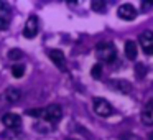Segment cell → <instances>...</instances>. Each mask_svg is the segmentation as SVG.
<instances>
[{
  "instance_id": "d6986e66",
  "label": "cell",
  "mask_w": 153,
  "mask_h": 140,
  "mask_svg": "<svg viewBox=\"0 0 153 140\" xmlns=\"http://www.w3.org/2000/svg\"><path fill=\"white\" fill-rule=\"evenodd\" d=\"M68 140H76V139H68Z\"/></svg>"
},
{
  "instance_id": "6da1fadb",
  "label": "cell",
  "mask_w": 153,
  "mask_h": 140,
  "mask_svg": "<svg viewBox=\"0 0 153 140\" xmlns=\"http://www.w3.org/2000/svg\"><path fill=\"white\" fill-rule=\"evenodd\" d=\"M30 115H35L38 119H43L46 122H50L51 125H56L58 122L63 117V109H61L58 104H51V106H46L45 109H38V110H28Z\"/></svg>"
},
{
  "instance_id": "e0dca14e",
  "label": "cell",
  "mask_w": 153,
  "mask_h": 140,
  "mask_svg": "<svg viewBox=\"0 0 153 140\" xmlns=\"http://www.w3.org/2000/svg\"><path fill=\"white\" fill-rule=\"evenodd\" d=\"M91 74H92L94 77H100V74H102V66H100V64H96V66L92 68V71H91Z\"/></svg>"
},
{
  "instance_id": "9c48e42d",
  "label": "cell",
  "mask_w": 153,
  "mask_h": 140,
  "mask_svg": "<svg viewBox=\"0 0 153 140\" xmlns=\"http://www.w3.org/2000/svg\"><path fill=\"white\" fill-rule=\"evenodd\" d=\"M2 124H4L7 129H20L22 127V117L18 115V114L7 112L2 117Z\"/></svg>"
},
{
  "instance_id": "8fae6325",
  "label": "cell",
  "mask_w": 153,
  "mask_h": 140,
  "mask_svg": "<svg viewBox=\"0 0 153 140\" xmlns=\"http://www.w3.org/2000/svg\"><path fill=\"white\" fill-rule=\"evenodd\" d=\"M110 86H112L114 89H117L119 92H122V94H128L130 91H132V84L127 83L125 79H114L112 83H110Z\"/></svg>"
},
{
  "instance_id": "4fadbf2b",
  "label": "cell",
  "mask_w": 153,
  "mask_h": 140,
  "mask_svg": "<svg viewBox=\"0 0 153 140\" xmlns=\"http://www.w3.org/2000/svg\"><path fill=\"white\" fill-rule=\"evenodd\" d=\"M20 97H22L20 91L15 89V87H8V89L5 91V99H7V102H10V104L18 102V101H20Z\"/></svg>"
},
{
  "instance_id": "9a60e30c",
  "label": "cell",
  "mask_w": 153,
  "mask_h": 140,
  "mask_svg": "<svg viewBox=\"0 0 153 140\" xmlns=\"http://www.w3.org/2000/svg\"><path fill=\"white\" fill-rule=\"evenodd\" d=\"M8 58L10 60H20V58H23V53H22V50H10L8 51Z\"/></svg>"
},
{
  "instance_id": "8992f818",
  "label": "cell",
  "mask_w": 153,
  "mask_h": 140,
  "mask_svg": "<svg viewBox=\"0 0 153 140\" xmlns=\"http://www.w3.org/2000/svg\"><path fill=\"white\" fill-rule=\"evenodd\" d=\"M12 22V10L5 2L0 0V30H7Z\"/></svg>"
},
{
  "instance_id": "ac0fdd59",
  "label": "cell",
  "mask_w": 153,
  "mask_h": 140,
  "mask_svg": "<svg viewBox=\"0 0 153 140\" xmlns=\"http://www.w3.org/2000/svg\"><path fill=\"white\" fill-rule=\"evenodd\" d=\"M120 140H140V139L135 135V133L127 132V133H122V135H120Z\"/></svg>"
},
{
  "instance_id": "7a4b0ae2",
  "label": "cell",
  "mask_w": 153,
  "mask_h": 140,
  "mask_svg": "<svg viewBox=\"0 0 153 140\" xmlns=\"http://www.w3.org/2000/svg\"><path fill=\"white\" fill-rule=\"evenodd\" d=\"M96 54L102 63H114L117 60V48L112 41H100L96 46Z\"/></svg>"
},
{
  "instance_id": "277c9868",
  "label": "cell",
  "mask_w": 153,
  "mask_h": 140,
  "mask_svg": "<svg viewBox=\"0 0 153 140\" xmlns=\"http://www.w3.org/2000/svg\"><path fill=\"white\" fill-rule=\"evenodd\" d=\"M38 30H40V22H38V17L31 15V17L27 20V23H25L23 36L25 38H35L38 35Z\"/></svg>"
},
{
  "instance_id": "3957f363",
  "label": "cell",
  "mask_w": 153,
  "mask_h": 140,
  "mask_svg": "<svg viewBox=\"0 0 153 140\" xmlns=\"http://www.w3.org/2000/svg\"><path fill=\"white\" fill-rule=\"evenodd\" d=\"M92 109L99 117H109V115H112V112H114L110 102L107 99H104V97H94L92 99Z\"/></svg>"
},
{
  "instance_id": "5bb4252c",
  "label": "cell",
  "mask_w": 153,
  "mask_h": 140,
  "mask_svg": "<svg viewBox=\"0 0 153 140\" xmlns=\"http://www.w3.org/2000/svg\"><path fill=\"white\" fill-rule=\"evenodd\" d=\"M12 74H13L15 77H22L25 74V66H22V64H15V66L12 68Z\"/></svg>"
},
{
  "instance_id": "ba28073f",
  "label": "cell",
  "mask_w": 153,
  "mask_h": 140,
  "mask_svg": "<svg viewBox=\"0 0 153 140\" xmlns=\"http://www.w3.org/2000/svg\"><path fill=\"white\" fill-rule=\"evenodd\" d=\"M48 56L54 63V66H58L59 71H66V56H64V53L61 50H50Z\"/></svg>"
},
{
  "instance_id": "52a82bcc",
  "label": "cell",
  "mask_w": 153,
  "mask_h": 140,
  "mask_svg": "<svg viewBox=\"0 0 153 140\" xmlns=\"http://www.w3.org/2000/svg\"><path fill=\"white\" fill-rule=\"evenodd\" d=\"M138 41H140V46H142L143 53L153 54V31H150V30L143 31V33L140 35Z\"/></svg>"
},
{
  "instance_id": "2e32d148",
  "label": "cell",
  "mask_w": 153,
  "mask_h": 140,
  "mask_svg": "<svg viewBox=\"0 0 153 140\" xmlns=\"http://www.w3.org/2000/svg\"><path fill=\"white\" fill-rule=\"evenodd\" d=\"M91 7H92L96 12H102L104 8H105V4H104V2H99V0H94L92 4H91Z\"/></svg>"
},
{
  "instance_id": "7c38bea8",
  "label": "cell",
  "mask_w": 153,
  "mask_h": 140,
  "mask_svg": "<svg viewBox=\"0 0 153 140\" xmlns=\"http://www.w3.org/2000/svg\"><path fill=\"white\" fill-rule=\"evenodd\" d=\"M137 54H138V48H137V43L132 40H128L125 43V56L128 60H137Z\"/></svg>"
},
{
  "instance_id": "5b68a950",
  "label": "cell",
  "mask_w": 153,
  "mask_h": 140,
  "mask_svg": "<svg viewBox=\"0 0 153 140\" xmlns=\"http://www.w3.org/2000/svg\"><path fill=\"white\" fill-rule=\"evenodd\" d=\"M117 15H119V18H122V20L132 22L137 18V8L133 7L132 4H122L117 8Z\"/></svg>"
},
{
  "instance_id": "30bf717a",
  "label": "cell",
  "mask_w": 153,
  "mask_h": 140,
  "mask_svg": "<svg viewBox=\"0 0 153 140\" xmlns=\"http://www.w3.org/2000/svg\"><path fill=\"white\" fill-rule=\"evenodd\" d=\"M142 122L145 125H153V101L145 104L142 110Z\"/></svg>"
}]
</instances>
